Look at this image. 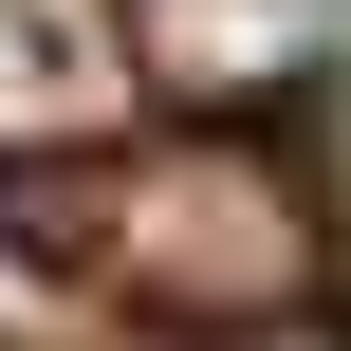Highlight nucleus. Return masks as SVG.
Masks as SVG:
<instances>
[{
  "label": "nucleus",
  "instance_id": "1",
  "mask_svg": "<svg viewBox=\"0 0 351 351\" xmlns=\"http://www.w3.org/2000/svg\"><path fill=\"white\" fill-rule=\"evenodd\" d=\"M0 241L74 315H111L130 351H222V333H278V315H333V185L241 111L0 167Z\"/></svg>",
  "mask_w": 351,
  "mask_h": 351
},
{
  "label": "nucleus",
  "instance_id": "2",
  "mask_svg": "<svg viewBox=\"0 0 351 351\" xmlns=\"http://www.w3.org/2000/svg\"><path fill=\"white\" fill-rule=\"evenodd\" d=\"M130 93H148L130 0H0V167H56L93 130H130Z\"/></svg>",
  "mask_w": 351,
  "mask_h": 351
},
{
  "label": "nucleus",
  "instance_id": "3",
  "mask_svg": "<svg viewBox=\"0 0 351 351\" xmlns=\"http://www.w3.org/2000/svg\"><path fill=\"white\" fill-rule=\"evenodd\" d=\"M222 351H351V315H278V333H222Z\"/></svg>",
  "mask_w": 351,
  "mask_h": 351
}]
</instances>
